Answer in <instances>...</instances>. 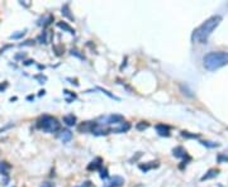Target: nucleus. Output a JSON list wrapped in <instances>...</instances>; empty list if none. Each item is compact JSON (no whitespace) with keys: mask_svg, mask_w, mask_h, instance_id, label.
<instances>
[{"mask_svg":"<svg viewBox=\"0 0 228 187\" xmlns=\"http://www.w3.org/2000/svg\"><path fill=\"white\" fill-rule=\"evenodd\" d=\"M24 34H25V30H22V32H19V33H14V34H12L10 38H12V39H18V38L23 37Z\"/></svg>","mask_w":228,"mask_h":187,"instance_id":"nucleus-18","label":"nucleus"},{"mask_svg":"<svg viewBox=\"0 0 228 187\" xmlns=\"http://www.w3.org/2000/svg\"><path fill=\"white\" fill-rule=\"evenodd\" d=\"M62 14H65L66 17H69L70 19H72V17L70 15V13H69V5H65V6L62 8Z\"/></svg>","mask_w":228,"mask_h":187,"instance_id":"nucleus-20","label":"nucleus"},{"mask_svg":"<svg viewBox=\"0 0 228 187\" xmlns=\"http://www.w3.org/2000/svg\"><path fill=\"white\" fill-rule=\"evenodd\" d=\"M10 169V166H9L6 162H1L0 163V175L8 176V171Z\"/></svg>","mask_w":228,"mask_h":187,"instance_id":"nucleus-14","label":"nucleus"},{"mask_svg":"<svg viewBox=\"0 0 228 187\" xmlns=\"http://www.w3.org/2000/svg\"><path fill=\"white\" fill-rule=\"evenodd\" d=\"M123 183H124V180L122 178V177L115 176L114 178H112L110 181H109L108 183H105L103 187H120Z\"/></svg>","mask_w":228,"mask_h":187,"instance_id":"nucleus-4","label":"nucleus"},{"mask_svg":"<svg viewBox=\"0 0 228 187\" xmlns=\"http://www.w3.org/2000/svg\"><path fill=\"white\" fill-rule=\"evenodd\" d=\"M157 166H159V162H150V163H147V164H141L140 168L142 169L143 172H147L148 169L153 168V167H157Z\"/></svg>","mask_w":228,"mask_h":187,"instance_id":"nucleus-13","label":"nucleus"},{"mask_svg":"<svg viewBox=\"0 0 228 187\" xmlns=\"http://www.w3.org/2000/svg\"><path fill=\"white\" fill-rule=\"evenodd\" d=\"M79 187H82V186H79Z\"/></svg>","mask_w":228,"mask_h":187,"instance_id":"nucleus-28","label":"nucleus"},{"mask_svg":"<svg viewBox=\"0 0 228 187\" xmlns=\"http://www.w3.org/2000/svg\"><path fill=\"white\" fill-rule=\"evenodd\" d=\"M174 156L175 157H178V158H181V157H185L186 156V152H185V149L182 147H176V148H174Z\"/></svg>","mask_w":228,"mask_h":187,"instance_id":"nucleus-12","label":"nucleus"},{"mask_svg":"<svg viewBox=\"0 0 228 187\" xmlns=\"http://www.w3.org/2000/svg\"><path fill=\"white\" fill-rule=\"evenodd\" d=\"M136 128L138 129V130H143V129L148 128V123H146V122H141V123H138V124L136 125Z\"/></svg>","mask_w":228,"mask_h":187,"instance_id":"nucleus-17","label":"nucleus"},{"mask_svg":"<svg viewBox=\"0 0 228 187\" xmlns=\"http://www.w3.org/2000/svg\"><path fill=\"white\" fill-rule=\"evenodd\" d=\"M6 87H8V82H4V84H0V92H1V91H4Z\"/></svg>","mask_w":228,"mask_h":187,"instance_id":"nucleus-24","label":"nucleus"},{"mask_svg":"<svg viewBox=\"0 0 228 187\" xmlns=\"http://www.w3.org/2000/svg\"><path fill=\"white\" fill-rule=\"evenodd\" d=\"M57 27H60V28H62V29L67 30V32H69V33H71V34H74V33H75V30H74L72 28L70 27V25L67 24V23H65V22H63V23H62V22H60V23H57Z\"/></svg>","mask_w":228,"mask_h":187,"instance_id":"nucleus-15","label":"nucleus"},{"mask_svg":"<svg viewBox=\"0 0 228 187\" xmlns=\"http://www.w3.org/2000/svg\"><path fill=\"white\" fill-rule=\"evenodd\" d=\"M201 144H203V145H207V147H210V148H213V147H218V144H216V143L212 144L210 142H201Z\"/></svg>","mask_w":228,"mask_h":187,"instance_id":"nucleus-22","label":"nucleus"},{"mask_svg":"<svg viewBox=\"0 0 228 187\" xmlns=\"http://www.w3.org/2000/svg\"><path fill=\"white\" fill-rule=\"evenodd\" d=\"M63 123H65L66 125H69V126L75 125V124H76V118H75V115H74V114H69V115L63 116Z\"/></svg>","mask_w":228,"mask_h":187,"instance_id":"nucleus-10","label":"nucleus"},{"mask_svg":"<svg viewBox=\"0 0 228 187\" xmlns=\"http://www.w3.org/2000/svg\"><path fill=\"white\" fill-rule=\"evenodd\" d=\"M124 118L122 115H118V114H113L108 118V124H122L123 123Z\"/></svg>","mask_w":228,"mask_h":187,"instance_id":"nucleus-7","label":"nucleus"},{"mask_svg":"<svg viewBox=\"0 0 228 187\" xmlns=\"http://www.w3.org/2000/svg\"><path fill=\"white\" fill-rule=\"evenodd\" d=\"M101 167V158H96L95 161H93V162L88 166V169L89 171H93V169H98Z\"/></svg>","mask_w":228,"mask_h":187,"instance_id":"nucleus-11","label":"nucleus"},{"mask_svg":"<svg viewBox=\"0 0 228 187\" xmlns=\"http://www.w3.org/2000/svg\"><path fill=\"white\" fill-rule=\"evenodd\" d=\"M181 135H182V137H185V138H198L199 137L198 134H189L188 132H182Z\"/></svg>","mask_w":228,"mask_h":187,"instance_id":"nucleus-21","label":"nucleus"},{"mask_svg":"<svg viewBox=\"0 0 228 187\" xmlns=\"http://www.w3.org/2000/svg\"><path fill=\"white\" fill-rule=\"evenodd\" d=\"M131 129V124L129 123H122L120 124V126H118V128H114V129H112V133H124V132H128Z\"/></svg>","mask_w":228,"mask_h":187,"instance_id":"nucleus-8","label":"nucleus"},{"mask_svg":"<svg viewBox=\"0 0 228 187\" xmlns=\"http://www.w3.org/2000/svg\"><path fill=\"white\" fill-rule=\"evenodd\" d=\"M37 126L47 133H54L60 129V123L56 118L51 115H42L37 120Z\"/></svg>","mask_w":228,"mask_h":187,"instance_id":"nucleus-3","label":"nucleus"},{"mask_svg":"<svg viewBox=\"0 0 228 187\" xmlns=\"http://www.w3.org/2000/svg\"><path fill=\"white\" fill-rule=\"evenodd\" d=\"M217 173H218V171H217V169H210L209 172L207 173V175L201 177V181H205V180H209V178H212V177L217 176Z\"/></svg>","mask_w":228,"mask_h":187,"instance_id":"nucleus-16","label":"nucleus"},{"mask_svg":"<svg viewBox=\"0 0 228 187\" xmlns=\"http://www.w3.org/2000/svg\"><path fill=\"white\" fill-rule=\"evenodd\" d=\"M34 43V41H32V39H29V41H27L25 43H20V46H32V44Z\"/></svg>","mask_w":228,"mask_h":187,"instance_id":"nucleus-25","label":"nucleus"},{"mask_svg":"<svg viewBox=\"0 0 228 187\" xmlns=\"http://www.w3.org/2000/svg\"><path fill=\"white\" fill-rule=\"evenodd\" d=\"M204 67L208 71H216V70L228 65V53L218 51V52H209L203 58Z\"/></svg>","mask_w":228,"mask_h":187,"instance_id":"nucleus-2","label":"nucleus"},{"mask_svg":"<svg viewBox=\"0 0 228 187\" xmlns=\"http://www.w3.org/2000/svg\"><path fill=\"white\" fill-rule=\"evenodd\" d=\"M39 187H53V185H52V183H50V182H43Z\"/></svg>","mask_w":228,"mask_h":187,"instance_id":"nucleus-27","label":"nucleus"},{"mask_svg":"<svg viewBox=\"0 0 228 187\" xmlns=\"http://www.w3.org/2000/svg\"><path fill=\"white\" fill-rule=\"evenodd\" d=\"M38 41H43V43H46V33L41 34V36L38 37Z\"/></svg>","mask_w":228,"mask_h":187,"instance_id":"nucleus-26","label":"nucleus"},{"mask_svg":"<svg viewBox=\"0 0 228 187\" xmlns=\"http://www.w3.org/2000/svg\"><path fill=\"white\" fill-rule=\"evenodd\" d=\"M95 125H96L95 123H91V122L82 123V124L79 126V130L80 132H84V133H86V132L93 133V130H94V128H95Z\"/></svg>","mask_w":228,"mask_h":187,"instance_id":"nucleus-6","label":"nucleus"},{"mask_svg":"<svg viewBox=\"0 0 228 187\" xmlns=\"http://www.w3.org/2000/svg\"><path fill=\"white\" fill-rule=\"evenodd\" d=\"M98 88H99V90H100V91H101V92H104L105 95H108V96H109V97H112V99H115V100H119V99H118V97H115V96H114V95H112L110 92H109V91H107V90H104V88H101V87H98Z\"/></svg>","mask_w":228,"mask_h":187,"instance_id":"nucleus-19","label":"nucleus"},{"mask_svg":"<svg viewBox=\"0 0 228 187\" xmlns=\"http://www.w3.org/2000/svg\"><path fill=\"white\" fill-rule=\"evenodd\" d=\"M71 138H72V133L70 130H67V129H65V130H62L60 133V139L63 142V143H65V142L71 140Z\"/></svg>","mask_w":228,"mask_h":187,"instance_id":"nucleus-9","label":"nucleus"},{"mask_svg":"<svg viewBox=\"0 0 228 187\" xmlns=\"http://www.w3.org/2000/svg\"><path fill=\"white\" fill-rule=\"evenodd\" d=\"M100 177L101 178H105V177H108V173H107V169H100Z\"/></svg>","mask_w":228,"mask_h":187,"instance_id":"nucleus-23","label":"nucleus"},{"mask_svg":"<svg viewBox=\"0 0 228 187\" xmlns=\"http://www.w3.org/2000/svg\"><path fill=\"white\" fill-rule=\"evenodd\" d=\"M156 130L159 133V135L161 137H170V128L165 124H157L156 125Z\"/></svg>","mask_w":228,"mask_h":187,"instance_id":"nucleus-5","label":"nucleus"},{"mask_svg":"<svg viewBox=\"0 0 228 187\" xmlns=\"http://www.w3.org/2000/svg\"><path fill=\"white\" fill-rule=\"evenodd\" d=\"M221 20H222V18L219 15H214V17L208 19V20H205L203 24L199 25L197 29L193 32L191 41L194 43H205L208 37L212 34V32L216 29L218 24L221 23Z\"/></svg>","mask_w":228,"mask_h":187,"instance_id":"nucleus-1","label":"nucleus"}]
</instances>
